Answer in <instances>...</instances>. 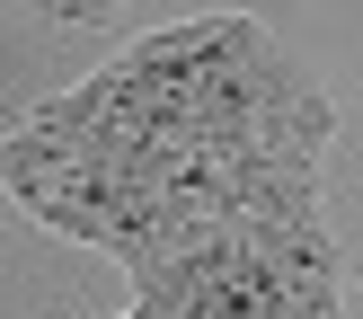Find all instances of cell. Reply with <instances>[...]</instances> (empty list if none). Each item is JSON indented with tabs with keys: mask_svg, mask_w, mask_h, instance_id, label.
I'll return each instance as SVG.
<instances>
[{
	"mask_svg": "<svg viewBox=\"0 0 363 319\" xmlns=\"http://www.w3.org/2000/svg\"><path fill=\"white\" fill-rule=\"evenodd\" d=\"M27 9H35V18H53V27H106L124 0H27Z\"/></svg>",
	"mask_w": 363,
	"mask_h": 319,
	"instance_id": "6da1fadb",
	"label": "cell"
}]
</instances>
